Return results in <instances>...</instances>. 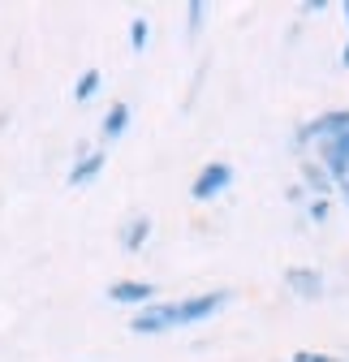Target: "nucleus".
<instances>
[{"mask_svg": "<svg viewBox=\"0 0 349 362\" xmlns=\"http://www.w3.org/2000/svg\"><path fill=\"white\" fill-rule=\"evenodd\" d=\"M104 168H108V151H104V147H86V151L73 156V164H69V173H65V186H69V190L91 186Z\"/></svg>", "mask_w": 349, "mask_h": 362, "instance_id": "obj_6", "label": "nucleus"}, {"mask_svg": "<svg viewBox=\"0 0 349 362\" xmlns=\"http://www.w3.org/2000/svg\"><path fill=\"white\" fill-rule=\"evenodd\" d=\"M229 186H233V164L229 160H207L194 173V181H190V199L194 203H211V199H220Z\"/></svg>", "mask_w": 349, "mask_h": 362, "instance_id": "obj_3", "label": "nucleus"}, {"mask_svg": "<svg viewBox=\"0 0 349 362\" xmlns=\"http://www.w3.org/2000/svg\"><path fill=\"white\" fill-rule=\"evenodd\" d=\"M297 173H302V190H307L311 199H332V177L324 173V164L315 156H297Z\"/></svg>", "mask_w": 349, "mask_h": 362, "instance_id": "obj_8", "label": "nucleus"}, {"mask_svg": "<svg viewBox=\"0 0 349 362\" xmlns=\"http://www.w3.org/2000/svg\"><path fill=\"white\" fill-rule=\"evenodd\" d=\"M293 151L315 156L332 177V190L349 207V108H328L293 129Z\"/></svg>", "mask_w": 349, "mask_h": 362, "instance_id": "obj_1", "label": "nucleus"}, {"mask_svg": "<svg viewBox=\"0 0 349 362\" xmlns=\"http://www.w3.org/2000/svg\"><path fill=\"white\" fill-rule=\"evenodd\" d=\"M100 86H104V69L100 65H86L73 82V104H91L100 95Z\"/></svg>", "mask_w": 349, "mask_h": 362, "instance_id": "obj_10", "label": "nucleus"}, {"mask_svg": "<svg viewBox=\"0 0 349 362\" xmlns=\"http://www.w3.org/2000/svg\"><path fill=\"white\" fill-rule=\"evenodd\" d=\"M285 199H289V203H302V207H307V199H311V194L302 190V181H297V186H289V190H285Z\"/></svg>", "mask_w": 349, "mask_h": 362, "instance_id": "obj_15", "label": "nucleus"}, {"mask_svg": "<svg viewBox=\"0 0 349 362\" xmlns=\"http://www.w3.org/2000/svg\"><path fill=\"white\" fill-rule=\"evenodd\" d=\"M285 289L302 302H319L328 293V276L319 267H307V263H297V267H285Z\"/></svg>", "mask_w": 349, "mask_h": 362, "instance_id": "obj_4", "label": "nucleus"}, {"mask_svg": "<svg viewBox=\"0 0 349 362\" xmlns=\"http://www.w3.org/2000/svg\"><path fill=\"white\" fill-rule=\"evenodd\" d=\"M289 362H349V354H328V349H293Z\"/></svg>", "mask_w": 349, "mask_h": 362, "instance_id": "obj_12", "label": "nucleus"}, {"mask_svg": "<svg viewBox=\"0 0 349 362\" xmlns=\"http://www.w3.org/2000/svg\"><path fill=\"white\" fill-rule=\"evenodd\" d=\"M328 9V0H307V5H302V13H324Z\"/></svg>", "mask_w": 349, "mask_h": 362, "instance_id": "obj_16", "label": "nucleus"}, {"mask_svg": "<svg viewBox=\"0 0 349 362\" xmlns=\"http://www.w3.org/2000/svg\"><path fill=\"white\" fill-rule=\"evenodd\" d=\"M307 220L311 224H328L332 220V199H307Z\"/></svg>", "mask_w": 349, "mask_h": 362, "instance_id": "obj_14", "label": "nucleus"}, {"mask_svg": "<svg viewBox=\"0 0 349 362\" xmlns=\"http://www.w3.org/2000/svg\"><path fill=\"white\" fill-rule=\"evenodd\" d=\"M147 39H151V22H147V18H129V48L143 52Z\"/></svg>", "mask_w": 349, "mask_h": 362, "instance_id": "obj_13", "label": "nucleus"}, {"mask_svg": "<svg viewBox=\"0 0 349 362\" xmlns=\"http://www.w3.org/2000/svg\"><path fill=\"white\" fill-rule=\"evenodd\" d=\"M155 293H160V289H155L151 281H138V276H125V281H112V285H108V302H112V306H129V310L151 306Z\"/></svg>", "mask_w": 349, "mask_h": 362, "instance_id": "obj_5", "label": "nucleus"}, {"mask_svg": "<svg viewBox=\"0 0 349 362\" xmlns=\"http://www.w3.org/2000/svg\"><path fill=\"white\" fill-rule=\"evenodd\" d=\"M341 18H345V30H349V0H341Z\"/></svg>", "mask_w": 349, "mask_h": 362, "instance_id": "obj_18", "label": "nucleus"}, {"mask_svg": "<svg viewBox=\"0 0 349 362\" xmlns=\"http://www.w3.org/2000/svg\"><path fill=\"white\" fill-rule=\"evenodd\" d=\"M229 302H233V289H203V293H186V298H172V302L155 298L151 306L134 310L129 332L134 337H164V332H177V328H194V324L215 320Z\"/></svg>", "mask_w": 349, "mask_h": 362, "instance_id": "obj_2", "label": "nucleus"}, {"mask_svg": "<svg viewBox=\"0 0 349 362\" xmlns=\"http://www.w3.org/2000/svg\"><path fill=\"white\" fill-rule=\"evenodd\" d=\"M203 26H207V0H190L186 5V35L194 39Z\"/></svg>", "mask_w": 349, "mask_h": 362, "instance_id": "obj_11", "label": "nucleus"}, {"mask_svg": "<svg viewBox=\"0 0 349 362\" xmlns=\"http://www.w3.org/2000/svg\"><path fill=\"white\" fill-rule=\"evenodd\" d=\"M129 117H134V108H129L125 100L108 104V112H104V121H100V139H104V143L125 139V134H129Z\"/></svg>", "mask_w": 349, "mask_h": 362, "instance_id": "obj_9", "label": "nucleus"}, {"mask_svg": "<svg viewBox=\"0 0 349 362\" xmlns=\"http://www.w3.org/2000/svg\"><path fill=\"white\" fill-rule=\"evenodd\" d=\"M151 233H155V220H151L147 211H138V216H129L121 229H117V246L129 250V255H138V250L151 242Z\"/></svg>", "mask_w": 349, "mask_h": 362, "instance_id": "obj_7", "label": "nucleus"}, {"mask_svg": "<svg viewBox=\"0 0 349 362\" xmlns=\"http://www.w3.org/2000/svg\"><path fill=\"white\" fill-rule=\"evenodd\" d=\"M341 69H349V39H345V48H341Z\"/></svg>", "mask_w": 349, "mask_h": 362, "instance_id": "obj_17", "label": "nucleus"}]
</instances>
